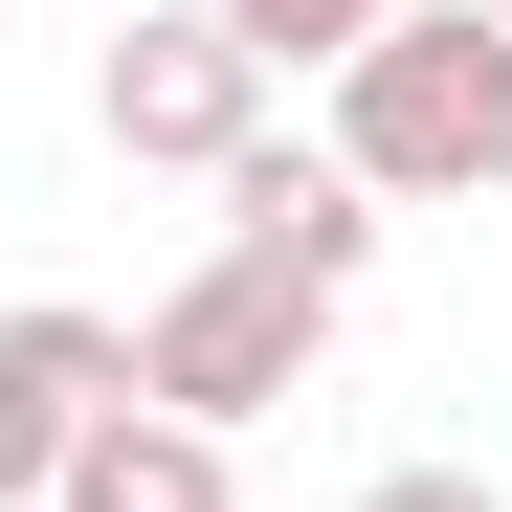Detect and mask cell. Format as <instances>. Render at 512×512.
<instances>
[{
	"label": "cell",
	"instance_id": "cell-1",
	"mask_svg": "<svg viewBox=\"0 0 512 512\" xmlns=\"http://www.w3.org/2000/svg\"><path fill=\"white\" fill-rule=\"evenodd\" d=\"M312 156L357 201H490L512 179V45H490V0H401V23L312 90Z\"/></svg>",
	"mask_w": 512,
	"mask_h": 512
},
{
	"label": "cell",
	"instance_id": "cell-8",
	"mask_svg": "<svg viewBox=\"0 0 512 512\" xmlns=\"http://www.w3.org/2000/svg\"><path fill=\"white\" fill-rule=\"evenodd\" d=\"M357 512H512V490H490V468H379Z\"/></svg>",
	"mask_w": 512,
	"mask_h": 512
},
{
	"label": "cell",
	"instance_id": "cell-4",
	"mask_svg": "<svg viewBox=\"0 0 512 512\" xmlns=\"http://www.w3.org/2000/svg\"><path fill=\"white\" fill-rule=\"evenodd\" d=\"M134 401V334L112 312H0V512H45V468Z\"/></svg>",
	"mask_w": 512,
	"mask_h": 512
},
{
	"label": "cell",
	"instance_id": "cell-7",
	"mask_svg": "<svg viewBox=\"0 0 512 512\" xmlns=\"http://www.w3.org/2000/svg\"><path fill=\"white\" fill-rule=\"evenodd\" d=\"M201 23H223L245 67H268V90H334V67H357V45L401 23V0H201Z\"/></svg>",
	"mask_w": 512,
	"mask_h": 512
},
{
	"label": "cell",
	"instance_id": "cell-2",
	"mask_svg": "<svg viewBox=\"0 0 512 512\" xmlns=\"http://www.w3.org/2000/svg\"><path fill=\"white\" fill-rule=\"evenodd\" d=\"M312 357H334V290H290V268H245V245H201L179 290L134 312V401L156 423H268V401H312Z\"/></svg>",
	"mask_w": 512,
	"mask_h": 512
},
{
	"label": "cell",
	"instance_id": "cell-9",
	"mask_svg": "<svg viewBox=\"0 0 512 512\" xmlns=\"http://www.w3.org/2000/svg\"><path fill=\"white\" fill-rule=\"evenodd\" d=\"M490 45H512V0H490Z\"/></svg>",
	"mask_w": 512,
	"mask_h": 512
},
{
	"label": "cell",
	"instance_id": "cell-6",
	"mask_svg": "<svg viewBox=\"0 0 512 512\" xmlns=\"http://www.w3.org/2000/svg\"><path fill=\"white\" fill-rule=\"evenodd\" d=\"M45 512H223V446H201V423H156V401H112L90 446L45 468Z\"/></svg>",
	"mask_w": 512,
	"mask_h": 512
},
{
	"label": "cell",
	"instance_id": "cell-3",
	"mask_svg": "<svg viewBox=\"0 0 512 512\" xmlns=\"http://www.w3.org/2000/svg\"><path fill=\"white\" fill-rule=\"evenodd\" d=\"M90 134L134 156V179H223L245 134H290V90L201 23V0H112V45H90Z\"/></svg>",
	"mask_w": 512,
	"mask_h": 512
},
{
	"label": "cell",
	"instance_id": "cell-5",
	"mask_svg": "<svg viewBox=\"0 0 512 512\" xmlns=\"http://www.w3.org/2000/svg\"><path fill=\"white\" fill-rule=\"evenodd\" d=\"M223 245H245V268H290V290H334V312H357V268H379V201L334 179L312 134H245V156H223Z\"/></svg>",
	"mask_w": 512,
	"mask_h": 512
}]
</instances>
